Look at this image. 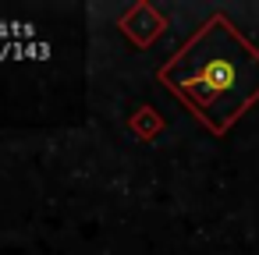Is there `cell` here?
<instances>
[{
    "instance_id": "cell-1",
    "label": "cell",
    "mask_w": 259,
    "mask_h": 255,
    "mask_svg": "<svg viewBox=\"0 0 259 255\" xmlns=\"http://www.w3.org/2000/svg\"><path fill=\"white\" fill-rule=\"evenodd\" d=\"M160 82L170 85L209 131L224 135L259 99V50L224 15H213L178 57L160 68Z\"/></svg>"
},
{
    "instance_id": "cell-2",
    "label": "cell",
    "mask_w": 259,
    "mask_h": 255,
    "mask_svg": "<svg viewBox=\"0 0 259 255\" xmlns=\"http://www.w3.org/2000/svg\"><path fill=\"white\" fill-rule=\"evenodd\" d=\"M15 57L22 61V57H29V61H47L50 57V46L47 43H15Z\"/></svg>"
},
{
    "instance_id": "cell-3",
    "label": "cell",
    "mask_w": 259,
    "mask_h": 255,
    "mask_svg": "<svg viewBox=\"0 0 259 255\" xmlns=\"http://www.w3.org/2000/svg\"><path fill=\"white\" fill-rule=\"evenodd\" d=\"M8 57H15V43H0V61H8Z\"/></svg>"
}]
</instances>
